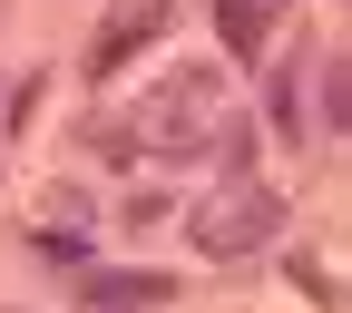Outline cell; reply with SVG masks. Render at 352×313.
Returning a JSON list of instances; mask_svg holds the SVG:
<instances>
[{
	"label": "cell",
	"mask_w": 352,
	"mask_h": 313,
	"mask_svg": "<svg viewBox=\"0 0 352 313\" xmlns=\"http://www.w3.org/2000/svg\"><path fill=\"white\" fill-rule=\"evenodd\" d=\"M186 235L215 255V264H235V255H254V245H274L284 235V196L274 186H254V176H226L196 215H186Z\"/></svg>",
	"instance_id": "1"
},
{
	"label": "cell",
	"mask_w": 352,
	"mask_h": 313,
	"mask_svg": "<svg viewBox=\"0 0 352 313\" xmlns=\"http://www.w3.org/2000/svg\"><path fill=\"white\" fill-rule=\"evenodd\" d=\"M88 303H127V313H157V303H176V284H166V274H88Z\"/></svg>",
	"instance_id": "2"
},
{
	"label": "cell",
	"mask_w": 352,
	"mask_h": 313,
	"mask_svg": "<svg viewBox=\"0 0 352 313\" xmlns=\"http://www.w3.org/2000/svg\"><path fill=\"white\" fill-rule=\"evenodd\" d=\"M264 20H274L264 0H215V30H226V50H235V59H254V50H264Z\"/></svg>",
	"instance_id": "3"
},
{
	"label": "cell",
	"mask_w": 352,
	"mask_h": 313,
	"mask_svg": "<svg viewBox=\"0 0 352 313\" xmlns=\"http://www.w3.org/2000/svg\"><path fill=\"white\" fill-rule=\"evenodd\" d=\"M323 118H333V127H342V118H352V69H342V59H333V69H323Z\"/></svg>",
	"instance_id": "4"
}]
</instances>
